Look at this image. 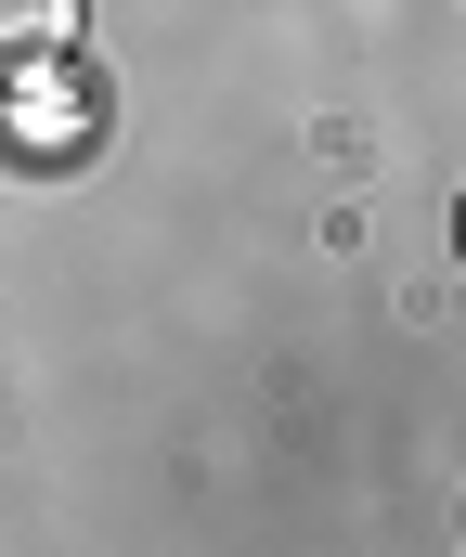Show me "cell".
Here are the masks:
<instances>
[{
  "instance_id": "1",
  "label": "cell",
  "mask_w": 466,
  "mask_h": 557,
  "mask_svg": "<svg viewBox=\"0 0 466 557\" xmlns=\"http://www.w3.org/2000/svg\"><path fill=\"white\" fill-rule=\"evenodd\" d=\"M0 131L26 169H65L78 143H91V91L65 78V52H39V65H0Z\"/></svg>"
},
{
  "instance_id": "2",
  "label": "cell",
  "mask_w": 466,
  "mask_h": 557,
  "mask_svg": "<svg viewBox=\"0 0 466 557\" xmlns=\"http://www.w3.org/2000/svg\"><path fill=\"white\" fill-rule=\"evenodd\" d=\"M39 52H78V0H0V65H39Z\"/></svg>"
}]
</instances>
